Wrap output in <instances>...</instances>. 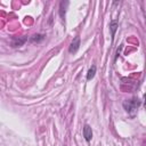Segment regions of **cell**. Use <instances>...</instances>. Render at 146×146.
<instances>
[{
	"label": "cell",
	"mask_w": 146,
	"mask_h": 146,
	"mask_svg": "<svg viewBox=\"0 0 146 146\" xmlns=\"http://www.w3.org/2000/svg\"><path fill=\"white\" fill-rule=\"evenodd\" d=\"M83 137H84V139L89 143L90 140H91V138H92V130H91V127L89 125V124H86L84 127H83Z\"/></svg>",
	"instance_id": "4"
},
{
	"label": "cell",
	"mask_w": 146,
	"mask_h": 146,
	"mask_svg": "<svg viewBox=\"0 0 146 146\" xmlns=\"http://www.w3.org/2000/svg\"><path fill=\"white\" fill-rule=\"evenodd\" d=\"M95 74H96V65H92V66L89 68V71H88V74H87V80H88V81H90L91 79H94Z\"/></svg>",
	"instance_id": "7"
},
{
	"label": "cell",
	"mask_w": 146,
	"mask_h": 146,
	"mask_svg": "<svg viewBox=\"0 0 146 146\" xmlns=\"http://www.w3.org/2000/svg\"><path fill=\"white\" fill-rule=\"evenodd\" d=\"M44 39V35L43 34H34V35H32L31 36V41L32 42H40V41H42Z\"/></svg>",
	"instance_id": "8"
},
{
	"label": "cell",
	"mask_w": 146,
	"mask_h": 146,
	"mask_svg": "<svg viewBox=\"0 0 146 146\" xmlns=\"http://www.w3.org/2000/svg\"><path fill=\"white\" fill-rule=\"evenodd\" d=\"M140 100L138 98H131V99H127L123 102V108L125 110V112L128 114H130V116H133L138 110V107L140 106Z\"/></svg>",
	"instance_id": "1"
},
{
	"label": "cell",
	"mask_w": 146,
	"mask_h": 146,
	"mask_svg": "<svg viewBox=\"0 0 146 146\" xmlns=\"http://www.w3.org/2000/svg\"><path fill=\"white\" fill-rule=\"evenodd\" d=\"M27 41V36L26 35H22V36H14L11 39V47L13 48H17L23 46L25 42Z\"/></svg>",
	"instance_id": "2"
},
{
	"label": "cell",
	"mask_w": 146,
	"mask_h": 146,
	"mask_svg": "<svg viewBox=\"0 0 146 146\" xmlns=\"http://www.w3.org/2000/svg\"><path fill=\"white\" fill-rule=\"evenodd\" d=\"M117 26H119V22H117L116 19L111 21V23H110V30H111L112 39H113V38H114V35H115V32H116V30H117Z\"/></svg>",
	"instance_id": "6"
},
{
	"label": "cell",
	"mask_w": 146,
	"mask_h": 146,
	"mask_svg": "<svg viewBox=\"0 0 146 146\" xmlns=\"http://www.w3.org/2000/svg\"><path fill=\"white\" fill-rule=\"evenodd\" d=\"M68 1H62L60 5H59V15L62 17V19L64 21V17H65V11H66V7L68 6Z\"/></svg>",
	"instance_id": "5"
},
{
	"label": "cell",
	"mask_w": 146,
	"mask_h": 146,
	"mask_svg": "<svg viewBox=\"0 0 146 146\" xmlns=\"http://www.w3.org/2000/svg\"><path fill=\"white\" fill-rule=\"evenodd\" d=\"M79 48H80V38H79V36H75V38L73 39V41L71 42V44H70L68 51H70L71 54H75V52L79 50Z\"/></svg>",
	"instance_id": "3"
}]
</instances>
